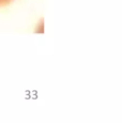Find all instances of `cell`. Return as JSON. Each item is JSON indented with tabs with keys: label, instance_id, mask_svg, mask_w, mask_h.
Listing matches in <instances>:
<instances>
[{
	"label": "cell",
	"instance_id": "cell-1",
	"mask_svg": "<svg viewBox=\"0 0 122 123\" xmlns=\"http://www.w3.org/2000/svg\"><path fill=\"white\" fill-rule=\"evenodd\" d=\"M14 0H0V8L1 6H8L9 3H11Z\"/></svg>",
	"mask_w": 122,
	"mask_h": 123
}]
</instances>
